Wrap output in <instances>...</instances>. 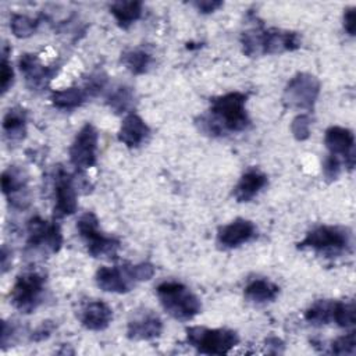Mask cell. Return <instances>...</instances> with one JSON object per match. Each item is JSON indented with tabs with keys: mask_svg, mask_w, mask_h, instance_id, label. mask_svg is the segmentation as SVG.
Segmentation results:
<instances>
[{
	"mask_svg": "<svg viewBox=\"0 0 356 356\" xmlns=\"http://www.w3.org/2000/svg\"><path fill=\"white\" fill-rule=\"evenodd\" d=\"M246 102L248 95L243 92H228L210 99L209 113L196 121L199 129L209 136L245 131L250 124Z\"/></svg>",
	"mask_w": 356,
	"mask_h": 356,
	"instance_id": "cell-1",
	"label": "cell"
},
{
	"mask_svg": "<svg viewBox=\"0 0 356 356\" xmlns=\"http://www.w3.org/2000/svg\"><path fill=\"white\" fill-rule=\"evenodd\" d=\"M300 43L302 39L298 32L278 28L264 29L260 21L241 35L242 50L248 57L293 51L300 47Z\"/></svg>",
	"mask_w": 356,
	"mask_h": 356,
	"instance_id": "cell-2",
	"label": "cell"
},
{
	"mask_svg": "<svg viewBox=\"0 0 356 356\" xmlns=\"http://www.w3.org/2000/svg\"><path fill=\"white\" fill-rule=\"evenodd\" d=\"M154 266L149 261H142L138 264L125 263L122 266H104L96 271L95 281L96 285L111 293H127L138 282L147 281L154 275Z\"/></svg>",
	"mask_w": 356,
	"mask_h": 356,
	"instance_id": "cell-3",
	"label": "cell"
},
{
	"mask_svg": "<svg viewBox=\"0 0 356 356\" xmlns=\"http://www.w3.org/2000/svg\"><path fill=\"white\" fill-rule=\"evenodd\" d=\"M298 249H310L325 257H337L350 252L352 234L341 225H318L310 229L296 245Z\"/></svg>",
	"mask_w": 356,
	"mask_h": 356,
	"instance_id": "cell-4",
	"label": "cell"
},
{
	"mask_svg": "<svg viewBox=\"0 0 356 356\" xmlns=\"http://www.w3.org/2000/svg\"><path fill=\"white\" fill-rule=\"evenodd\" d=\"M163 309L175 320L189 321L202 310L200 299L178 281H164L156 288Z\"/></svg>",
	"mask_w": 356,
	"mask_h": 356,
	"instance_id": "cell-5",
	"label": "cell"
},
{
	"mask_svg": "<svg viewBox=\"0 0 356 356\" xmlns=\"http://www.w3.org/2000/svg\"><path fill=\"white\" fill-rule=\"evenodd\" d=\"M46 289V274L39 270L21 273L10 291L11 305L22 314H31L43 302Z\"/></svg>",
	"mask_w": 356,
	"mask_h": 356,
	"instance_id": "cell-6",
	"label": "cell"
},
{
	"mask_svg": "<svg viewBox=\"0 0 356 356\" xmlns=\"http://www.w3.org/2000/svg\"><path fill=\"white\" fill-rule=\"evenodd\" d=\"M76 229L83 241L88 253L95 259L115 260L120 249V239L104 235L99 229V218L93 211L83 213L76 221Z\"/></svg>",
	"mask_w": 356,
	"mask_h": 356,
	"instance_id": "cell-7",
	"label": "cell"
},
{
	"mask_svg": "<svg viewBox=\"0 0 356 356\" xmlns=\"http://www.w3.org/2000/svg\"><path fill=\"white\" fill-rule=\"evenodd\" d=\"M186 342L202 355H227L239 343L234 330L195 325L186 328Z\"/></svg>",
	"mask_w": 356,
	"mask_h": 356,
	"instance_id": "cell-8",
	"label": "cell"
},
{
	"mask_svg": "<svg viewBox=\"0 0 356 356\" xmlns=\"http://www.w3.org/2000/svg\"><path fill=\"white\" fill-rule=\"evenodd\" d=\"M26 253L42 256L56 254L63 246L61 228L56 221H46L39 216L32 217L26 224Z\"/></svg>",
	"mask_w": 356,
	"mask_h": 356,
	"instance_id": "cell-9",
	"label": "cell"
},
{
	"mask_svg": "<svg viewBox=\"0 0 356 356\" xmlns=\"http://www.w3.org/2000/svg\"><path fill=\"white\" fill-rule=\"evenodd\" d=\"M320 95V81L307 72H298L286 83L282 102L288 108L312 111Z\"/></svg>",
	"mask_w": 356,
	"mask_h": 356,
	"instance_id": "cell-10",
	"label": "cell"
},
{
	"mask_svg": "<svg viewBox=\"0 0 356 356\" xmlns=\"http://www.w3.org/2000/svg\"><path fill=\"white\" fill-rule=\"evenodd\" d=\"M79 189L78 175H72L63 167H57L54 174V218H63L76 211Z\"/></svg>",
	"mask_w": 356,
	"mask_h": 356,
	"instance_id": "cell-11",
	"label": "cell"
},
{
	"mask_svg": "<svg viewBox=\"0 0 356 356\" xmlns=\"http://www.w3.org/2000/svg\"><path fill=\"white\" fill-rule=\"evenodd\" d=\"M97 142H99V134L96 128L90 122H86L78 131L68 150L70 161L78 171L90 168L96 164Z\"/></svg>",
	"mask_w": 356,
	"mask_h": 356,
	"instance_id": "cell-12",
	"label": "cell"
},
{
	"mask_svg": "<svg viewBox=\"0 0 356 356\" xmlns=\"http://www.w3.org/2000/svg\"><path fill=\"white\" fill-rule=\"evenodd\" d=\"M29 178L26 171L19 165H10L1 172V191L11 207L24 210L31 203Z\"/></svg>",
	"mask_w": 356,
	"mask_h": 356,
	"instance_id": "cell-13",
	"label": "cell"
},
{
	"mask_svg": "<svg viewBox=\"0 0 356 356\" xmlns=\"http://www.w3.org/2000/svg\"><path fill=\"white\" fill-rule=\"evenodd\" d=\"M324 145L330 154L338 157L345 167L352 171L355 167V135L345 127L332 125L325 129Z\"/></svg>",
	"mask_w": 356,
	"mask_h": 356,
	"instance_id": "cell-14",
	"label": "cell"
},
{
	"mask_svg": "<svg viewBox=\"0 0 356 356\" xmlns=\"http://www.w3.org/2000/svg\"><path fill=\"white\" fill-rule=\"evenodd\" d=\"M19 71L25 79V85L35 92L43 90L57 74V65L50 67L40 63L38 54L24 53L18 60Z\"/></svg>",
	"mask_w": 356,
	"mask_h": 356,
	"instance_id": "cell-15",
	"label": "cell"
},
{
	"mask_svg": "<svg viewBox=\"0 0 356 356\" xmlns=\"http://www.w3.org/2000/svg\"><path fill=\"white\" fill-rule=\"evenodd\" d=\"M256 225L246 218H236L217 231V245L222 249L238 248L256 236Z\"/></svg>",
	"mask_w": 356,
	"mask_h": 356,
	"instance_id": "cell-16",
	"label": "cell"
},
{
	"mask_svg": "<svg viewBox=\"0 0 356 356\" xmlns=\"http://www.w3.org/2000/svg\"><path fill=\"white\" fill-rule=\"evenodd\" d=\"M163 332L161 318L147 310L140 314H136L127 325V337L132 341H150L159 338Z\"/></svg>",
	"mask_w": 356,
	"mask_h": 356,
	"instance_id": "cell-17",
	"label": "cell"
},
{
	"mask_svg": "<svg viewBox=\"0 0 356 356\" xmlns=\"http://www.w3.org/2000/svg\"><path fill=\"white\" fill-rule=\"evenodd\" d=\"M78 318L86 330L103 331L113 321V309L106 302L92 300L81 307Z\"/></svg>",
	"mask_w": 356,
	"mask_h": 356,
	"instance_id": "cell-18",
	"label": "cell"
},
{
	"mask_svg": "<svg viewBox=\"0 0 356 356\" xmlns=\"http://www.w3.org/2000/svg\"><path fill=\"white\" fill-rule=\"evenodd\" d=\"M150 134L149 125L135 113L124 117L118 131V140L129 149L140 146Z\"/></svg>",
	"mask_w": 356,
	"mask_h": 356,
	"instance_id": "cell-19",
	"label": "cell"
},
{
	"mask_svg": "<svg viewBox=\"0 0 356 356\" xmlns=\"http://www.w3.org/2000/svg\"><path fill=\"white\" fill-rule=\"evenodd\" d=\"M268 184V178L259 168L246 170L239 178L238 184L234 188V197L239 203L250 202L266 185Z\"/></svg>",
	"mask_w": 356,
	"mask_h": 356,
	"instance_id": "cell-20",
	"label": "cell"
},
{
	"mask_svg": "<svg viewBox=\"0 0 356 356\" xmlns=\"http://www.w3.org/2000/svg\"><path fill=\"white\" fill-rule=\"evenodd\" d=\"M3 136L10 145L22 142L26 136V111L22 107H11L1 121Z\"/></svg>",
	"mask_w": 356,
	"mask_h": 356,
	"instance_id": "cell-21",
	"label": "cell"
},
{
	"mask_svg": "<svg viewBox=\"0 0 356 356\" xmlns=\"http://www.w3.org/2000/svg\"><path fill=\"white\" fill-rule=\"evenodd\" d=\"M90 96L83 88V85L79 86H70L60 90H54L51 93V104L60 110H74L79 106H82L86 100H89Z\"/></svg>",
	"mask_w": 356,
	"mask_h": 356,
	"instance_id": "cell-22",
	"label": "cell"
},
{
	"mask_svg": "<svg viewBox=\"0 0 356 356\" xmlns=\"http://www.w3.org/2000/svg\"><path fill=\"white\" fill-rule=\"evenodd\" d=\"M278 295H280V286L264 278H257L250 281L243 289L245 299L252 303L274 302Z\"/></svg>",
	"mask_w": 356,
	"mask_h": 356,
	"instance_id": "cell-23",
	"label": "cell"
},
{
	"mask_svg": "<svg viewBox=\"0 0 356 356\" xmlns=\"http://www.w3.org/2000/svg\"><path fill=\"white\" fill-rule=\"evenodd\" d=\"M110 13L117 21V25L122 29H128L134 22H136L143 13V4L139 0L131 1H114L108 7Z\"/></svg>",
	"mask_w": 356,
	"mask_h": 356,
	"instance_id": "cell-24",
	"label": "cell"
},
{
	"mask_svg": "<svg viewBox=\"0 0 356 356\" xmlns=\"http://www.w3.org/2000/svg\"><path fill=\"white\" fill-rule=\"evenodd\" d=\"M106 103L115 114H129L135 106V92L128 85H118L110 90Z\"/></svg>",
	"mask_w": 356,
	"mask_h": 356,
	"instance_id": "cell-25",
	"label": "cell"
},
{
	"mask_svg": "<svg viewBox=\"0 0 356 356\" xmlns=\"http://www.w3.org/2000/svg\"><path fill=\"white\" fill-rule=\"evenodd\" d=\"M121 63L131 74L142 75L152 68L154 58L145 49H129L121 54Z\"/></svg>",
	"mask_w": 356,
	"mask_h": 356,
	"instance_id": "cell-26",
	"label": "cell"
},
{
	"mask_svg": "<svg viewBox=\"0 0 356 356\" xmlns=\"http://www.w3.org/2000/svg\"><path fill=\"white\" fill-rule=\"evenodd\" d=\"M334 302L335 300H327V299H320L314 302L305 312V320L312 325L330 324L332 321V314H334Z\"/></svg>",
	"mask_w": 356,
	"mask_h": 356,
	"instance_id": "cell-27",
	"label": "cell"
},
{
	"mask_svg": "<svg viewBox=\"0 0 356 356\" xmlns=\"http://www.w3.org/2000/svg\"><path fill=\"white\" fill-rule=\"evenodd\" d=\"M42 19L43 15L32 18L24 14H13L10 19V28L15 38H29L36 32Z\"/></svg>",
	"mask_w": 356,
	"mask_h": 356,
	"instance_id": "cell-28",
	"label": "cell"
},
{
	"mask_svg": "<svg viewBox=\"0 0 356 356\" xmlns=\"http://www.w3.org/2000/svg\"><path fill=\"white\" fill-rule=\"evenodd\" d=\"M355 303L353 302H342V300H335L334 302V314H332V321L342 327V328H349L355 325Z\"/></svg>",
	"mask_w": 356,
	"mask_h": 356,
	"instance_id": "cell-29",
	"label": "cell"
},
{
	"mask_svg": "<svg viewBox=\"0 0 356 356\" xmlns=\"http://www.w3.org/2000/svg\"><path fill=\"white\" fill-rule=\"evenodd\" d=\"M331 355H355L356 353V334L350 331L342 337H338L331 342Z\"/></svg>",
	"mask_w": 356,
	"mask_h": 356,
	"instance_id": "cell-30",
	"label": "cell"
},
{
	"mask_svg": "<svg viewBox=\"0 0 356 356\" xmlns=\"http://www.w3.org/2000/svg\"><path fill=\"white\" fill-rule=\"evenodd\" d=\"M10 49L7 46L3 47L1 51V63H0V89L1 95H6L7 90L11 88L14 82V71L11 67V63L8 60Z\"/></svg>",
	"mask_w": 356,
	"mask_h": 356,
	"instance_id": "cell-31",
	"label": "cell"
},
{
	"mask_svg": "<svg viewBox=\"0 0 356 356\" xmlns=\"http://www.w3.org/2000/svg\"><path fill=\"white\" fill-rule=\"evenodd\" d=\"M312 118L307 113L298 114L291 122V132L296 140H306L310 136Z\"/></svg>",
	"mask_w": 356,
	"mask_h": 356,
	"instance_id": "cell-32",
	"label": "cell"
},
{
	"mask_svg": "<svg viewBox=\"0 0 356 356\" xmlns=\"http://www.w3.org/2000/svg\"><path fill=\"white\" fill-rule=\"evenodd\" d=\"M19 332H21V328L15 323L4 320L1 323V337H0L1 349H6L7 346H11V343H14L18 339Z\"/></svg>",
	"mask_w": 356,
	"mask_h": 356,
	"instance_id": "cell-33",
	"label": "cell"
},
{
	"mask_svg": "<svg viewBox=\"0 0 356 356\" xmlns=\"http://www.w3.org/2000/svg\"><path fill=\"white\" fill-rule=\"evenodd\" d=\"M341 167H342V161L338 157H335L332 154H328L324 159L323 174H324V178L327 179V182H332L339 177Z\"/></svg>",
	"mask_w": 356,
	"mask_h": 356,
	"instance_id": "cell-34",
	"label": "cell"
},
{
	"mask_svg": "<svg viewBox=\"0 0 356 356\" xmlns=\"http://www.w3.org/2000/svg\"><path fill=\"white\" fill-rule=\"evenodd\" d=\"M54 328H56V324L53 323V321H43L39 327H36L32 332H31V335H29V339L32 341V342H40V341H44V339H47L50 335H51V332L54 331Z\"/></svg>",
	"mask_w": 356,
	"mask_h": 356,
	"instance_id": "cell-35",
	"label": "cell"
},
{
	"mask_svg": "<svg viewBox=\"0 0 356 356\" xmlns=\"http://www.w3.org/2000/svg\"><path fill=\"white\" fill-rule=\"evenodd\" d=\"M222 1L220 0H196L192 1V6L202 14H210L217 11L220 7H222Z\"/></svg>",
	"mask_w": 356,
	"mask_h": 356,
	"instance_id": "cell-36",
	"label": "cell"
},
{
	"mask_svg": "<svg viewBox=\"0 0 356 356\" xmlns=\"http://www.w3.org/2000/svg\"><path fill=\"white\" fill-rule=\"evenodd\" d=\"M343 28L345 31L353 36L356 32V8L348 7L343 13Z\"/></svg>",
	"mask_w": 356,
	"mask_h": 356,
	"instance_id": "cell-37",
	"label": "cell"
},
{
	"mask_svg": "<svg viewBox=\"0 0 356 356\" xmlns=\"http://www.w3.org/2000/svg\"><path fill=\"white\" fill-rule=\"evenodd\" d=\"M266 346L274 348L273 353H281L282 349H284V342L277 337H270V338L266 339Z\"/></svg>",
	"mask_w": 356,
	"mask_h": 356,
	"instance_id": "cell-38",
	"label": "cell"
},
{
	"mask_svg": "<svg viewBox=\"0 0 356 356\" xmlns=\"http://www.w3.org/2000/svg\"><path fill=\"white\" fill-rule=\"evenodd\" d=\"M8 259H11V250H8L7 246L4 245V246L1 248V273H3V274H4V273L8 270V267H10Z\"/></svg>",
	"mask_w": 356,
	"mask_h": 356,
	"instance_id": "cell-39",
	"label": "cell"
}]
</instances>
